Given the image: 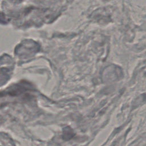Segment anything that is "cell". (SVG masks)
I'll list each match as a JSON object with an SVG mask.
<instances>
[{
  "mask_svg": "<svg viewBox=\"0 0 146 146\" xmlns=\"http://www.w3.org/2000/svg\"><path fill=\"white\" fill-rule=\"evenodd\" d=\"M63 138L65 139H70L74 136V132L70 127H67L64 130Z\"/></svg>",
  "mask_w": 146,
  "mask_h": 146,
  "instance_id": "1",
  "label": "cell"
}]
</instances>
